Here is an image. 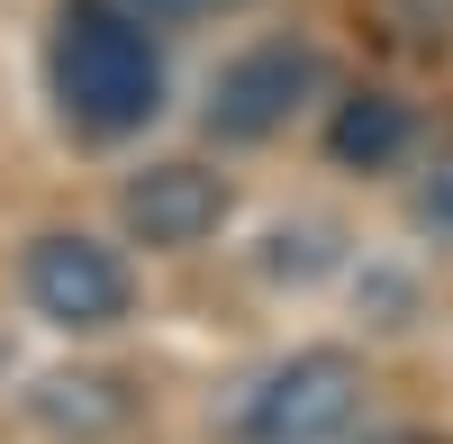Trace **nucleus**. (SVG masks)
<instances>
[{
	"instance_id": "1",
	"label": "nucleus",
	"mask_w": 453,
	"mask_h": 444,
	"mask_svg": "<svg viewBox=\"0 0 453 444\" xmlns=\"http://www.w3.org/2000/svg\"><path fill=\"white\" fill-rule=\"evenodd\" d=\"M46 73H55V109L73 136H136L145 119L164 109V55H155V27H145L127 0H64L55 10V46H46Z\"/></svg>"
},
{
	"instance_id": "2",
	"label": "nucleus",
	"mask_w": 453,
	"mask_h": 444,
	"mask_svg": "<svg viewBox=\"0 0 453 444\" xmlns=\"http://www.w3.org/2000/svg\"><path fill=\"white\" fill-rule=\"evenodd\" d=\"M354 417H363V363L309 345L245 399V444H335Z\"/></svg>"
},
{
	"instance_id": "3",
	"label": "nucleus",
	"mask_w": 453,
	"mask_h": 444,
	"mask_svg": "<svg viewBox=\"0 0 453 444\" xmlns=\"http://www.w3.org/2000/svg\"><path fill=\"white\" fill-rule=\"evenodd\" d=\"M19 281H27V309L46 326H64V336H100V326L127 318V264L100 236H73V227L36 236Z\"/></svg>"
},
{
	"instance_id": "4",
	"label": "nucleus",
	"mask_w": 453,
	"mask_h": 444,
	"mask_svg": "<svg viewBox=\"0 0 453 444\" xmlns=\"http://www.w3.org/2000/svg\"><path fill=\"white\" fill-rule=\"evenodd\" d=\"M309 91H318V55L290 46V36H273V46L236 55L209 82V136L218 145H263V136L290 127V109L309 100Z\"/></svg>"
},
{
	"instance_id": "5",
	"label": "nucleus",
	"mask_w": 453,
	"mask_h": 444,
	"mask_svg": "<svg viewBox=\"0 0 453 444\" xmlns=\"http://www.w3.org/2000/svg\"><path fill=\"white\" fill-rule=\"evenodd\" d=\"M119 218H127L136 245L181 254V245L218 236V218H226V181H218L209 164H145L127 191H119Z\"/></svg>"
},
{
	"instance_id": "6",
	"label": "nucleus",
	"mask_w": 453,
	"mask_h": 444,
	"mask_svg": "<svg viewBox=\"0 0 453 444\" xmlns=\"http://www.w3.org/2000/svg\"><path fill=\"white\" fill-rule=\"evenodd\" d=\"M27 409H36V426L64 435V444H100V435H119L136 417V390L119 372H55V381L27 390Z\"/></svg>"
},
{
	"instance_id": "7",
	"label": "nucleus",
	"mask_w": 453,
	"mask_h": 444,
	"mask_svg": "<svg viewBox=\"0 0 453 444\" xmlns=\"http://www.w3.org/2000/svg\"><path fill=\"white\" fill-rule=\"evenodd\" d=\"M399 145H408V109H399L390 91L345 100V109H335V127H326V155H335V164H354V172L399 164Z\"/></svg>"
},
{
	"instance_id": "8",
	"label": "nucleus",
	"mask_w": 453,
	"mask_h": 444,
	"mask_svg": "<svg viewBox=\"0 0 453 444\" xmlns=\"http://www.w3.org/2000/svg\"><path fill=\"white\" fill-rule=\"evenodd\" d=\"M418 227L453 245V136L435 145V164H426V181H418Z\"/></svg>"
},
{
	"instance_id": "9",
	"label": "nucleus",
	"mask_w": 453,
	"mask_h": 444,
	"mask_svg": "<svg viewBox=\"0 0 453 444\" xmlns=\"http://www.w3.org/2000/svg\"><path fill=\"white\" fill-rule=\"evenodd\" d=\"M381 10H390V27L418 36V46H444L453 36V0H381Z\"/></svg>"
},
{
	"instance_id": "10",
	"label": "nucleus",
	"mask_w": 453,
	"mask_h": 444,
	"mask_svg": "<svg viewBox=\"0 0 453 444\" xmlns=\"http://www.w3.org/2000/svg\"><path fill=\"white\" fill-rule=\"evenodd\" d=\"M127 10H136L145 27H173V19H200V10H218V0H127Z\"/></svg>"
},
{
	"instance_id": "11",
	"label": "nucleus",
	"mask_w": 453,
	"mask_h": 444,
	"mask_svg": "<svg viewBox=\"0 0 453 444\" xmlns=\"http://www.w3.org/2000/svg\"><path fill=\"white\" fill-rule=\"evenodd\" d=\"M363 444H426V435H363Z\"/></svg>"
},
{
	"instance_id": "12",
	"label": "nucleus",
	"mask_w": 453,
	"mask_h": 444,
	"mask_svg": "<svg viewBox=\"0 0 453 444\" xmlns=\"http://www.w3.org/2000/svg\"><path fill=\"white\" fill-rule=\"evenodd\" d=\"M0 363H10V336H0Z\"/></svg>"
}]
</instances>
